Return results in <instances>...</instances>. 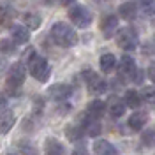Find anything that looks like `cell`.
<instances>
[{"mask_svg": "<svg viewBox=\"0 0 155 155\" xmlns=\"http://www.w3.org/2000/svg\"><path fill=\"white\" fill-rule=\"evenodd\" d=\"M136 62L132 57H129V55H124V57L120 58V62H118V78H120V81H129V79H132L136 72Z\"/></svg>", "mask_w": 155, "mask_h": 155, "instance_id": "52a82bcc", "label": "cell"}, {"mask_svg": "<svg viewBox=\"0 0 155 155\" xmlns=\"http://www.w3.org/2000/svg\"><path fill=\"white\" fill-rule=\"evenodd\" d=\"M81 129H83V132L90 137H97V136L102 132V125H101V122H99V118H94V116L90 115H83L81 116Z\"/></svg>", "mask_w": 155, "mask_h": 155, "instance_id": "ba28073f", "label": "cell"}, {"mask_svg": "<svg viewBox=\"0 0 155 155\" xmlns=\"http://www.w3.org/2000/svg\"><path fill=\"white\" fill-rule=\"evenodd\" d=\"M146 122H148V113H145V111H136L134 115L129 116L127 125H129L130 130L137 132V130H143V129H145Z\"/></svg>", "mask_w": 155, "mask_h": 155, "instance_id": "4fadbf2b", "label": "cell"}, {"mask_svg": "<svg viewBox=\"0 0 155 155\" xmlns=\"http://www.w3.org/2000/svg\"><path fill=\"white\" fill-rule=\"evenodd\" d=\"M99 65L102 72H111L116 67V57L113 53H104L102 57L99 58Z\"/></svg>", "mask_w": 155, "mask_h": 155, "instance_id": "ffe728a7", "label": "cell"}, {"mask_svg": "<svg viewBox=\"0 0 155 155\" xmlns=\"http://www.w3.org/2000/svg\"><path fill=\"white\" fill-rule=\"evenodd\" d=\"M34 55H35V49H34V48H28L25 53H23V57H21V64H28L30 58L34 57Z\"/></svg>", "mask_w": 155, "mask_h": 155, "instance_id": "83f0119b", "label": "cell"}, {"mask_svg": "<svg viewBox=\"0 0 155 155\" xmlns=\"http://www.w3.org/2000/svg\"><path fill=\"white\" fill-rule=\"evenodd\" d=\"M72 155H88V152L85 148H76V150L72 152Z\"/></svg>", "mask_w": 155, "mask_h": 155, "instance_id": "1f68e13d", "label": "cell"}, {"mask_svg": "<svg viewBox=\"0 0 155 155\" xmlns=\"http://www.w3.org/2000/svg\"><path fill=\"white\" fill-rule=\"evenodd\" d=\"M28 72L32 74V78H35L39 83H46L51 76V67H49L48 60L44 57H39L37 53L30 58L28 62Z\"/></svg>", "mask_w": 155, "mask_h": 155, "instance_id": "3957f363", "label": "cell"}, {"mask_svg": "<svg viewBox=\"0 0 155 155\" xmlns=\"http://www.w3.org/2000/svg\"><path fill=\"white\" fill-rule=\"evenodd\" d=\"M65 136H67V139L71 141V143H76V141H81V139H83L85 132H83L81 125H74V124H69V125L65 127Z\"/></svg>", "mask_w": 155, "mask_h": 155, "instance_id": "44dd1931", "label": "cell"}, {"mask_svg": "<svg viewBox=\"0 0 155 155\" xmlns=\"http://www.w3.org/2000/svg\"><path fill=\"white\" fill-rule=\"evenodd\" d=\"M18 49V44L12 41V39H2L0 41V51L4 55H14Z\"/></svg>", "mask_w": 155, "mask_h": 155, "instance_id": "cb8c5ba5", "label": "cell"}, {"mask_svg": "<svg viewBox=\"0 0 155 155\" xmlns=\"http://www.w3.org/2000/svg\"><path fill=\"white\" fill-rule=\"evenodd\" d=\"M106 111V102L101 101V99H94L87 107V115L94 116V118H101Z\"/></svg>", "mask_w": 155, "mask_h": 155, "instance_id": "ac0fdd59", "label": "cell"}, {"mask_svg": "<svg viewBox=\"0 0 155 155\" xmlns=\"http://www.w3.org/2000/svg\"><path fill=\"white\" fill-rule=\"evenodd\" d=\"M81 76H83V79H85V83H87L88 92H90V94H94V95H101V94H104V92L107 90V83L97 74L95 71H92V69H85V71L81 72Z\"/></svg>", "mask_w": 155, "mask_h": 155, "instance_id": "5b68a950", "label": "cell"}, {"mask_svg": "<svg viewBox=\"0 0 155 155\" xmlns=\"http://www.w3.org/2000/svg\"><path fill=\"white\" fill-rule=\"evenodd\" d=\"M146 76L150 78V81L155 85V62L150 64V67H148V71H146Z\"/></svg>", "mask_w": 155, "mask_h": 155, "instance_id": "f1b7e54d", "label": "cell"}, {"mask_svg": "<svg viewBox=\"0 0 155 155\" xmlns=\"http://www.w3.org/2000/svg\"><path fill=\"white\" fill-rule=\"evenodd\" d=\"M137 16V5L134 2H124L118 7V18L125 19V21H132Z\"/></svg>", "mask_w": 155, "mask_h": 155, "instance_id": "2e32d148", "label": "cell"}, {"mask_svg": "<svg viewBox=\"0 0 155 155\" xmlns=\"http://www.w3.org/2000/svg\"><path fill=\"white\" fill-rule=\"evenodd\" d=\"M139 2H141L143 5H146V7H148V5H153V2H155V0H139Z\"/></svg>", "mask_w": 155, "mask_h": 155, "instance_id": "836d02e7", "label": "cell"}, {"mask_svg": "<svg viewBox=\"0 0 155 155\" xmlns=\"http://www.w3.org/2000/svg\"><path fill=\"white\" fill-rule=\"evenodd\" d=\"M153 106H155V102H153Z\"/></svg>", "mask_w": 155, "mask_h": 155, "instance_id": "d590c367", "label": "cell"}, {"mask_svg": "<svg viewBox=\"0 0 155 155\" xmlns=\"http://www.w3.org/2000/svg\"><path fill=\"white\" fill-rule=\"evenodd\" d=\"M118 30V18L116 14H106L101 18V32L106 39H111Z\"/></svg>", "mask_w": 155, "mask_h": 155, "instance_id": "9c48e42d", "label": "cell"}, {"mask_svg": "<svg viewBox=\"0 0 155 155\" xmlns=\"http://www.w3.org/2000/svg\"><path fill=\"white\" fill-rule=\"evenodd\" d=\"M41 16H39L37 12H25L23 14V23H25V27L27 28H32V30H35L41 27Z\"/></svg>", "mask_w": 155, "mask_h": 155, "instance_id": "7402d4cb", "label": "cell"}, {"mask_svg": "<svg viewBox=\"0 0 155 155\" xmlns=\"http://www.w3.org/2000/svg\"><path fill=\"white\" fill-rule=\"evenodd\" d=\"M16 124V116L11 109H2L0 111V134H7Z\"/></svg>", "mask_w": 155, "mask_h": 155, "instance_id": "5bb4252c", "label": "cell"}, {"mask_svg": "<svg viewBox=\"0 0 155 155\" xmlns=\"http://www.w3.org/2000/svg\"><path fill=\"white\" fill-rule=\"evenodd\" d=\"M69 19L78 28H87L92 23V12L85 5H74L72 4V7L69 9Z\"/></svg>", "mask_w": 155, "mask_h": 155, "instance_id": "8992f818", "label": "cell"}, {"mask_svg": "<svg viewBox=\"0 0 155 155\" xmlns=\"http://www.w3.org/2000/svg\"><path fill=\"white\" fill-rule=\"evenodd\" d=\"M94 155H116V148L106 139H99L94 143Z\"/></svg>", "mask_w": 155, "mask_h": 155, "instance_id": "e0dca14e", "label": "cell"}, {"mask_svg": "<svg viewBox=\"0 0 155 155\" xmlns=\"http://www.w3.org/2000/svg\"><path fill=\"white\" fill-rule=\"evenodd\" d=\"M9 30H11V39L16 44H27L30 41V32L27 27H23V25H11Z\"/></svg>", "mask_w": 155, "mask_h": 155, "instance_id": "7c38bea8", "label": "cell"}, {"mask_svg": "<svg viewBox=\"0 0 155 155\" xmlns=\"http://www.w3.org/2000/svg\"><path fill=\"white\" fill-rule=\"evenodd\" d=\"M145 53H148V55H155V37L146 44V48H145Z\"/></svg>", "mask_w": 155, "mask_h": 155, "instance_id": "f546056e", "label": "cell"}, {"mask_svg": "<svg viewBox=\"0 0 155 155\" xmlns=\"http://www.w3.org/2000/svg\"><path fill=\"white\" fill-rule=\"evenodd\" d=\"M124 102H125L127 107L137 109V107L143 104V99H141V94H139V92H136V90H127L125 95H124Z\"/></svg>", "mask_w": 155, "mask_h": 155, "instance_id": "d6986e66", "label": "cell"}, {"mask_svg": "<svg viewBox=\"0 0 155 155\" xmlns=\"http://www.w3.org/2000/svg\"><path fill=\"white\" fill-rule=\"evenodd\" d=\"M116 44L124 51H134L139 44V37H137V32L130 27H124L116 32Z\"/></svg>", "mask_w": 155, "mask_h": 155, "instance_id": "277c9868", "label": "cell"}, {"mask_svg": "<svg viewBox=\"0 0 155 155\" xmlns=\"http://www.w3.org/2000/svg\"><path fill=\"white\" fill-rule=\"evenodd\" d=\"M141 99L146 101V102H155V88L153 87H145L143 92H141Z\"/></svg>", "mask_w": 155, "mask_h": 155, "instance_id": "4316f807", "label": "cell"}, {"mask_svg": "<svg viewBox=\"0 0 155 155\" xmlns=\"http://www.w3.org/2000/svg\"><path fill=\"white\" fill-rule=\"evenodd\" d=\"M44 153L46 155H65V146L57 137H46L44 139Z\"/></svg>", "mask_w": 155, "mask_h": 155, "instance_id": "9a60e30c", "label": "cell"}, {"mask_svg": "<svg viewBox=\"0 0 155 155\" xmlns=\"http://www.w3.org/2000/svg\"><path fill=\"white\" fill-rule=\"evenodd\" d=\"M18 150L21 155H39L37 148L34 145H30L28 141H19L18 143Z\"/></svg>", "mask_w": 155, "mask_h": 155, "instance_id": "d4e9b609", "label": "cell"}, {"mask_svg": "<svg viewBox=\"0 0 155 155\" xmlns=\"http://www.w3.org/2000/svg\"><path fill=\"white\" fill-rule=\"evenodd\" d=\"M71 95H72V87L65 85V83H58V85H53L49 88V97L55 99L57 102H64Z\"/></svg>", "mask_w": 155, "mask_h": 155, "instance_id": "30bf717a", "label": "cell"}, {"mask_svg": "<svg viewBox=\"0 0 155 155\" xmlns=\"http://www.w3.org/2000/svg\"><path fill=\"white\" fill-rule=\"evenodd\" d=\"M141 143L146 146V148H155V127H150L143 130L141 134Z\"/></svg>", "mask_w": 155, "mask_h": 155, "instance_id": "603a6c76", "label": "cell"}, {"mask_svg": "<svg viewBox=\"0 0 155 155\" xmlns=\"http://www.w3.org/2000/svg\"><path fill=\"white\" fill-rule=\"evenodd\" d=\"M74 2H76V0H60V4H62V5H72Z\"/></svg>", "mask_w": 155, "mask_h": 155, "instance_id": "d6a6232c", "label": "cell"}, {"mask_svg": "<svg viewBox=\"0 0 155 155\" xmlns=\"http://www.w3.org/2000/svg\"><path fill=\"white\" fill-rule=\"evenodd\" d=\"M11 27V11L7 7H0V32Z\"/></svg>", "mask_w": 155, "mask_h": 155, "instance_id": "484cf974", "label": "cell"}, {"mask_svg": "<svg viewBox=\"0 0 155 155\" xmlns=\"http://www.w3.org/2000/svg\"><path fill=\"white\" fill-rule=\"evenodd\" d=\"M25 78H27L25 64H21V62L12 64L7 71V78H5V92L11 95H18L23 83H25Z\"/></svg>", "mask_w": 155, "mask_h": 155, "instance_id": "7a4b0ae2", "label": "cell"}, {"mask_svg": "<svg viewBox=\"0 0 155 155\" xmlns=\"http://www.w3.org/2000/svg\"><path fill=\"white\" fill-rule=\"evenodd\" d=\"M5 106H7V97L0 92V111H2V109H5Z\"/></svg>", "mask_w": 155, "mask_h": 155, "instance_id": "4dcf8cb0", "label": "cell"}, {"mask_svg": "<svg viewBox=\"0 0 155 155\" xmlns=\"http://www.w3.org/2000/svg\"><path fill=\"white\" fill-rule=\"evenodd\" d=\"M51 39L60 48H72L78 42V34L74 32V28L69 23L58 21V23H55L51 27Z\"/></svg>", "mask_w": 155, "mask_h": 155, "instance_id": "6da1fadb", "label": "cell"}, {"mask_svg": "<svg viewBox=\"0 0 155 155\" xmlns=\"http://www.w3.org/2000/svg\"><path fill=\"white\" fill-rule=\"evenodd\" d=\"M106 104H107V113H109V116H111V118L118 120L120 116L125 115L127 106H125V102H124V99H118V97L113 95V97H111V99L106 102Z\"/></svg>", "mask_w": 155, "mask_h": 155, "instance_id": "8fae6325", "label": "cell"}, {"mask_svg": "<svg viewBox=\"0 0 155 155\" xmlns=\"http://www.w3.org/2000/svg\"><path fill=\"white\" fill-rule=\"evenodd\" d=\"M9 155H14V153H9Z\"/></svg>", "mask_w": 155, "mask_h": 155, "instance_id": "e575fe53", "label": "cell"}]
</instances>
